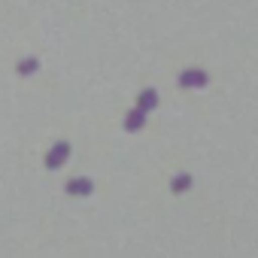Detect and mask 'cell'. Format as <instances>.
<instances>
[{
	"label": "cell",
	"mask_w": 258,
	"mask_h": 258,
	"mask_svg": "<svg viewBox=\"0 0 258 258\" xmlns=\"http://www.w3.org/2000/svg\"><path fill=\"white\" fill-rule=\"evenodd\" d=\"M34 67H37V61H25V64H22V73H28V70H34Z\"/></svg>",
	"instance_id": "cell-6"
},
{
	"label": "cell",
	"mask_w": 258,
	"mask_h": 258,
	"mask_svg": "<svg viewBox=\"0 0 258 258\" xmlns=\"http://www.w3.org/2000/svg\"><path fill=\"white\" fill-rule=\"evenodd\" d=\"M140 124H143V112H131V115H127V127H131V131H137Z\"/></svg>",
	"instance_id": "cell-2"
},
{
	"label": "cell",
	"mask_w": 258,
	"mask_h": 258,
	"mask_svg": "<svg viewBox=\"0 0 258 258\" xmlns=\"http://www.w3.org/2000/svg\"><path fill=\"white\" fill-rule=\"evenodd\" d=\"M207 79L198 73V70H188V76H182V85H204Z\"/></svg>",
	"instance_id": "cell-1"
},
{
	"label": "cell",
	"mask_w": 258,
	"mask_h": 258,
	"mask_svg": "<svg viewBox=\"0 0 258 258\" xmlns=\"http://www.w3.org/2000/svg\"><path fill=\"white\" fill-rule=\"evenodd\" d=\"M70 191H85L88 195L91 191V182L88 179H76V182H70Z\"/></svg>",
	"instance_id": "cell-3"
},
{
	"label": "cell",
	"mask_w": 258,
	"mask_h": 258,
	"mask_svg": "<svg viewBox=\"0 0 258 258\" xmlns=\"http://www.w3.org/2000/svg\"><path fill=\"white\" fill-rule=\"evenodd\" d=\"M64 158H67V143H61V146L55 149V155H52V164H55V161H64Z\"/></svg>",
	"instance_id": "cell-5"
},
{
	"label": "cell",
	"mask_w": 258,
	"mask_h": 258,
	"mask_svg": "<svg viewBox=\"0 0 258 258\" xmlns=\"http://www.w3.org/2000/svg\"><path fill=\"white\" fill-rule=\"evenodd\" d=\"M149 106H155V91H146L140 100V109H149Z\"/></svg>",
	"instance_id": "cell-4"
},
{
	"label": "cell",
	"mask_w": 258,
	"mask_h": 258,
	"mask_svg": "<svg viewBox=\"0 0 258 258\" xmlns=\"http://www.w3.org/2000/svg\"><path fill=\"white\" fill-rule=\"evenodd\" d=\"M188 182H191V179H188V176H179V179H176V188H185V185H188Z\"/></svg>",
	"instance_id": "cell-7"
}]
</instances>
